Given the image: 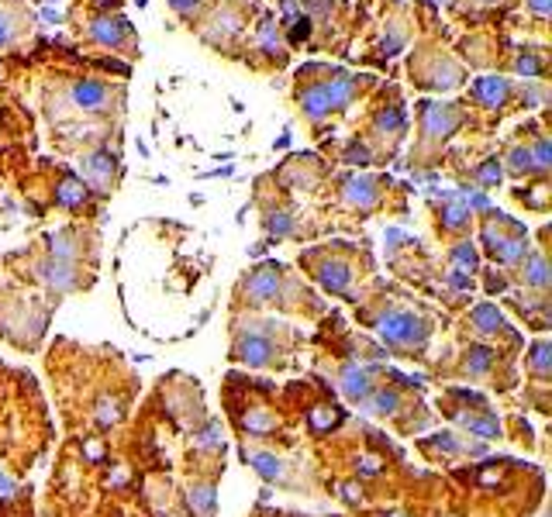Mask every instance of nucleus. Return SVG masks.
I'll return each mask as SVG.
<instances>
[{
    "label": "nucleus",
    "mask_w": 552,
    "mask_h": 517,
    "mask_svg": "<svg viewBox=\"0 0 552 517\" xmlns=\"http://www.w3.org/2000/svg\"><path fill=\"white\" fill-rule=\"evenodd\" d=\"M366 76H352L345 69H328V66H307L300 69L297 104L311 121L328 118L332 111H342L345 104L356 100V93L366 86Z\"/></svg>",
    "instance_id": "nucleus-1"
},
{
    "label": "nucleus",
    "mask_w": 552,
    "mask_h": 517,
    "mask_svg": "<svg viewBox=\"0 0 552 517\" xmlns=\"http://www.w3.org/2000/svg\"><path fill=\"white\" fill-rule=\"evenodd\" d=\"M377 331L393 349H422L428 338V321L415 311H383Z\"/></svg>",
    "instance_id": "nucleus-2"
},
{
    "label": "nucleus",
    "mask_w": 552,
    "mask_h": 517,
    "mask_svg": "<svg viewBox=\"0 0 552 517\" xmlns=\"http://www.w3.org/2000/svg\"><path fill=\"white\" fill-rule=\"evenodd\" d=\"M66 100L73 111H83V114H100V111H111V100H114V90L100 80H73L66 86Z\"/></svg>",
    "instance_id": "nucleus-3"
},
{
    "label": "nucleus",
    "mask_w": 552,
    "mask_h": 517,
    "mask_svg": "<svg viewBox=\"0 0 552 517\" xmlns=\"http://www.w3.org/2000/svg\"><path fill=\"white\" fill-rule=\"evenodd\" d=\"M280 286H283V266L266 262V266H259V269H253V273L245 276L242 297H245L249 304H266V300H276Z\"/></svg>",
    "instance_id": "nucleus-4"
},
{
    "label": "nucleus",
    "mask_w": 552,
    "mask_h": 517,
    "mask_svg": "<svg viewBox=\"0 0 552 517\" xmlns=\"http://www.w3.org/2000/svg\"><path fill=\"white\" fill-rule=\"evenodd\" d=\"M83 180L97 194H111L114 190V176H118V156L111 149H93L83 156Z\"/></svg>",
    "instance_id": "nucleus-5"
},
{
    "label": "nucleus",
    "mask_w": 552,
    "mask_h": 517,
    "mask_svg": "<svg viewBox=\"0 0 552 517\" xmlns=\"http://www.w3.org/2000/svg\"><path fill=\"white\" fill-rule=\"evenodd\" d=\"M235 358L249 362V365H269L276 358V345L269 335H259V331H238L235 338Z\"/></svg>",
    "instance_id": "nucleus-6"
},
{
    "label": "nucleus",
    "mask_w": 552,
    "mask_h": 517,
    "mask_svg": "<svg viewBox=\"0 0 552 517\" xmlns=\"http://www.w3.org/2000/svg\"><path fill=\"white\" fill-rule=\"evenodd\" d=\"M456 124H459V111H456L452 104H422V131H425V142L445 138Z\"/></svg>",
    "instance_id": "nucleus-7"
},
{
    "label": "nucleus",
    "mask_w": 552,
    "mask_h": 517,
    "mask_svg": "<svg viewBox=\"0 0 552 517\" xmlns=\"http://www.w3.org/2000/svg\"><path fill=\"white\" fill-rule=\"evenodd\" d=\"M39 276L48 283V290L69 293V290L80 286V262H62V259H52V255H48L42 266H39Z\"/></svg>",
    "instance_id": "nucleus-8"
},
{
    "label": "nucleus",
    "mask_w": 552,
    "mask_h": 517,
    "mask_svg": "<svg viewBox=\"0 0 552 517\" xmlns=\"http://www.w3.org/2000/svg\"><path fill=\"white\" fill-rule=\"evenodd\" d=\"M380 187H383V180H373V176H349L342 183V197L356 210H370L380 200Z\"/></svg>",
    "instance_id": "nucleus-9"
},
{
    "label": "nucleus",
    "mask_w": 552,
    "mask_h": 517,
    "mask_svg": "<svg viewBox=\"0 0 552 517\" xmlns=\"http://www.w3.org/2000/svg\"><path fill=\"white\" fill-rule=\"evenodd\" d=\"M314 276L321 279V286H325L328 293H349V283H352V266H349L345 259H325V262H318Z\"/></svg>",
    "instance_id": "nucleus-10"
},
{
    "label": "nucleus",
    "mask_w": 552,
    "mask_h": 517,
    "mask_svg": "<svg viewBox=\"0 0 552 517\" xmlns=\"http://www.w3.org/2000/svg\"><path fill=\"white\" fill-rule=\"evenodd\" d=\"M90 39L100 41V45H107V48H121V41L131 39V28H128L125 18H97L93 25H90Z\"/></svg>",
    "instance_id": "nucleus-11"
},
{
    "label": "nucleus",
    "mask_w": 552,
    "mask_h": 517,
    "mask_svg": "<svg viewBox=\"0 0 552 517\" xmlns=\"http://www.w3.org/2000/svg\"><path fill=\"white\" fill-rule=\"evenodd\" d=\"M370 390H373V376H370V369H363V365H356V362L342 369V394H345V400L363 403V400L370 397Z\"/></svg>",
    "instance_id": "nucleus-12"
},
{
    "label": "nucleus",
    "mask_w": 552,
    "mask_h": 517,
    "mask_svg": "<svg viewBox=\"0 0 552 517\" xmlns=\"http://www.w3.org/2000/svg\"><path fill=\"white\" fill-rule=\"evenodd\" d=\"M473 97L483 107H501V104H508L511 83L504 76H480V80L473 83Z\"/></svg>",
    "instance_id": "nucleus-13"
},
{
    "label": "nucleus",
    "mask_w": 552,
    "mask_h": 517,
    "mask_svg": "<svg viewBox=\"0 0 552 517\" xmlns=\"http://www.w3.org/2000/svg\"><path fill=\"white\" fill-rule=\"evenodd\" d=\"M521 279H525L528 286H535V290H546V286H549V262H546V255L528 252V255L521 259Z\"/></svg>",
    "instance_id": "nucleus-14"
},
{
    "label": "nucleus",
    "mask_w": 552,
    "mask_h": 517,
    "mask_svg": "<svg viewBox=\"0 0 552 517\" xmlns=\"http://www.w3.org/2000/svg\"><path fill=\"white\" fill-rule=\"evenodd\" d=\"M249 462H253L255 473H259L262 479H269V483H283V479H287V466H283L276 455H266V452H249Z\"/></svg>",
    "instance_id": "nucleus-15"
},
{
    "label": "nucleus",
    "mask_w": 552,
    "mask_h": 517,
    "mask_svg": "<svg viewBox=\"0 0 552 517\" xmlns=\"http://www.w3.org/2000/svg\"><path fill=\"white\" fill-rule=\"evenodd\" d=\"M190 507H194L197 517L214 514V486L211 483H194V486H190Z\"/></svg>",
    "instance_id": "nucleus-16"
},
{
    "label": "nucleus",
    "mask_w": 552,
    "mask_h": 517,
    "mask_svg": "<svg viewBox=\"0 0 552 517\" xmlns=\"http://www.w3.org/2000/svg\"><path fill=\"white\" fill-rule=\"evenodd\" d=\"M55 197H59V203H66V207H83L90 190H86L83 183H76V180H62L59 190H55Z\"/></svg>",
    "instance_id": "nucleus-17"
},
{
    "label": "nucleus",
    "mask_w": 552,
    "mask_h": 517,
    "mask_svg": "<svg viewBox=\"0 0 552 517\" xmlns=\"http://www.w3.org/2000/svg\"><path fill=\"white\" fill-rule=\"evenodd\" d=\"M463 424H466L473 435H480V438H497V435H501V424H497V417H494V414H483V417L466 414V417H463Z\"/></svg>",
    "instance_id": "nucleus-18"
},
{
    "label": "nucleus",
    "mask_w": 552,
    "mask_h": 517,
    "mask_svg": "<svg viewBox=\"0 0 552 517\" xmlns=\"http://www.w3.org/2000/svg\"><path fill=\"white\" fill-rule=\"evenodd\" d=\"M469 321H473L480 331H501V324H504V318L497 314V307H490V304H480Z\"/></svg>",
    "instance_id": "nucleus-19"
},
{
    "label": "nucleus",
    "mask_w": 552,
    "mask_h": 517,
    "mask_svg": "<svg viewBox=\"0 0 552 517\" xmlns=\"http://www.w3.org/2000/svg\"><path fill=\"white\" fill-rule=\"evenodd\" d=\"M242 424H245V431H249V435H266V431H273V428H276V417L255 407L253 414H245V421H242Z\"/></svg>",
    "instance_id": "nucleus-20"
},
{
    "label": "nucleus",
    "mask_w": 552,
    "mask_h": 517,
    "mask_svg": "<svg viewBox=\"0 0 552 517\" xmlns=\"http://www.w3.org/2000/svg\"><path fill=\"white\" fill-rule=\"evenodd\" d=\"M18 21H21V14H14L11 7H0V48L18 39Z\"/></svg>",
    "instance_id": "nucleus-21"
},
{
    "label": "nucleus",
    "mask_w": 552,
    "mask_h": 517,
    "mask_svg": "<svg viewBox=\"0 0 552 517\" xmlns=\"http://www.w3.org/2000/svg\"><path fill=\"white\" fill-rule=\"evenodd\" d=\"M511 173H518V176H521V173H535V162H532V149H528V145H514V149H511Z\"/></svg>",
    "instance_id": "nucleus-22"
},
{
    "label": "nucleus",
    "mask_w": 552,
    "mask_h": 517,
    "mask_svg": "<svg viewBox=\"0 0 552 517\" xmlns=\"http://www.w3.org/2000/svg\"><path fill=\"white\" fill-rule=\"evenodd\" d=\"M528 149H532V162H535V169H542V173H546V169L552 166L549 138H546V135H539V138H535V145H528Z\"/></svg>",
    "instance_id": "nucleus-23"
},
{
    "label": "nucleus",
    "mask_w": 552,
    "mask_h": 517,
    "mask_svg": "<svg viewBox=\"0 0 552 517\" xmlns=\"http://www.w3.org/2000/svg\"><path fill=\"white\" fill-rule=\"evenodd\" d=\"M452 262H456V269H463V273H473V269H476V252H473L469 241H463V245L452 248Z\"/></svg>",
    "instance_id": "nucleus-24"
},
{
    "label": "nucleus",
    "mask_w": 552,
    "mask_h": 517,
    "mask_svg": "<svg viewBox=\"0 0 552 517\" xmlns=\"http://www.w3.org/2000/svg\"><path fill=\"white\" fill-rule=\"evenodd\" d=\"M397 403H400L397 390H380L377 397L370 400V410H373V414H393V410H397Z\"/></svg>",
    "instance_id": "nucleus-25"
},
{
    "label": "nucleus",
    "mask_w": 552,
    "mask_h": 517,
    "mask_svg": "<svg viewBox=\"0 0 552 517\" xmlns=\"http://www.w3.org/2000/svg\"><path fill=\"white\" fill-rule=\"evenodd\" d=\"M487 365H490V349H473L466 356V372H473V376L487 372Z\"/></svg>",
    "instance_id": "nucleus-26"
},
{
    "label": "nucleus",
    "mask_w": 552,
    "mask_h": 517,
    "mask_svg": "<svg viewBox=\"0 0 552 517\" xmlns=\"http://www.w3.org/2000/svg\"><path fill=\"white\" fill-rule=\"evenodd\" d=\"M476 180H480L483 190L497 187V180H501V166H497V159H490L487 166H480V169H476Z\"/></svg>",
    "instance_id": "nucleus-27"
},
{
    "label": "nucleus",
    "mask_w": 552,
    "mask_h": 517,
    "mask_svg": "<svg viewBox=\"0 0 552 517\" xmlns=\"http://www.w3.org/2000/svg\"><path fill=\"white\" fill-rule=\"evenodd\" d=\"M532 365H535L539 380H546V376H549V345H546V342H539V345L532 349Z\"/></svg>",
    "instance_id": "nucleus-28"
},
{
    "label": "nucleus",
    "mask_w": 552,
    "mask_h": 517,
    "mask_svg": "<svg viewBox=\"0 0 552 517\" xmlns=\"http://www.w3.org/2000/svg\"><path fill=\"white\" fill-rule=\"evenodd\" d=\"M463 224H469V210L463 203H449L445 207V228H463Z\"/></svg>",
    "instance_id": "nucleus-29"
},
{
    "label": "nucleus",
    "mask_w": 552,
    "mask_h": 517,
    "mask_svg": "<svg viewBox=\"0 0 552 517\" xmlns=\"http://www.w3.org/2000/svg\"><path fill=\"white\" fill-rule=\"evenodd\" d=\"M335 421H339V414H332V410H321V407L311 410V428H314V431H325V428L335 424Z\"/></svg>",
    "instance_id": "nucleus-30"
},
{
    "label": "nucleus",
    "mask_w": 552,
    "mask_h": 517,
    "mask_svg": "<svg viewBox=\"0 0 552 517\" xmlns=\"http://www.w3.org/2000/svg\"><path fill=\"white\" fill-rule=\"evenodd\" d=\"M197 441H201L204 448H214V445H221V424H217V421H211V424H208V428H204V431L197 435Z\"/></svg>",
    "instance_id": "nucleus-31"
},
{
    "label": "nucleus",
    "mask_w": 552,
    "mask_h": 517,
    "mask_svg": "<svg viewBox=\"0 0 552 517\" xmlns=\"http://www.w3.org/2000/svg\"><path fill=\"white\" fill-rule=\"evenodd\" d=\"M170 4H173V11H180V14L190 18V21H194L197 11H201V0H170Z\"/></svg>",
    "instance_id": "nucleus-32"
},
{
    "label": "nucleus",
    "mask_w": 552,
    "mask_h": 517,
    "mask_svg": "<svg viewBox=\"0 0 552 517\" xmlns=\"http://www.w3.org/2000/svg\"><path fill=\"white\" fill-rule=\"evenodd\" d=\"M528 7H532L539 18H546V14H549V0H528Z\"/></svg>",
    "instance_id": "nucleus-33"
},
{
    "label": "nucleus",
    "mask_w": 552,
    "mask_h": 517,
    "mask_svg": "<svg viewBox=\"0 0 552 517\" xmlns=\"http://www.w3.org/2000/svg\"><path fill=\"white\" fill-rule=\"evenodd\" d=\"M11 490H14L11 476H7V473H0V493H11Z\"/></svg>",
    "instance_id": "nucleus-34"
},
{
    "label": "nucleus",
    "mask_w": 552,
    "mask_h": 517,
    "mask_svg": "<svg viewBox=\"0 0 552 517\" xmlns=\"http://www.w3.org/2000/svg\"><path fill=\"white\" fill-rule=\"evenodd\" d=\"M390 517H404V514H390Z\"/></svg>",
    "instance_id": "nucleus-35"
}]
</instances>
